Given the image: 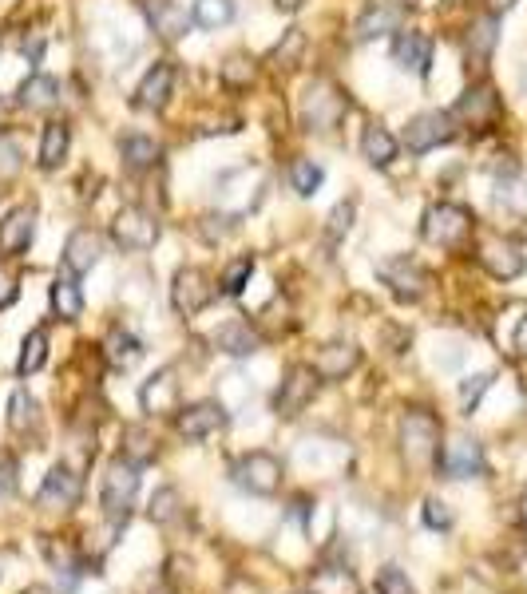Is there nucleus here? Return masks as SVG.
<instances>
[{"label":"nucleus","mask_w":527,"mask_h":594,"mask_svg":"<svg viewBox=\"0 0 527 594\" xmlns=\"http://www.w3.org/2000/svg\"><path fill=\"white\" fill-rule=\"evenodd\" d=\"M401 444H405L409 464L436 460V452H440V424H436V416L424 412V408L405 412V420H401Z\"/></svg>","instance_id":"nucleus-5"},{"label":"nucleus","mask_w":527,"mask_h":594,"mask_svg":"<svg viewBox=\"0 0 527 594\" xmlns=\"http://www.w3.org/2000/svg\"><path fill=\"white\" fill-rule=\"evenodd\" d=\"M373 594H381V591H373Z\"/></svg>","instance_id":"nucleus-55"},{"label":"nucleus","mask_w":527,"mask_h":594,"mask_svg":"<svg viewBox=\"0 0 527 594\" xmlns=\"http://www.w3.org/2000/svg\"><path fill=\"white\" fill-rule=\"evenodd\" d=\"M139 404L147 416H171L179 412V381L171 369H159L143 389H139Z\"/></svg>","instance_id":"nucleus-15"},{"label":"nucleus","mask_w":527,"mask_h":594,"mask_svg":"<svg viewBox=\"0 0 527 594\" xmlns=\"http://www.w3.org/2000/svg\"><path fill=\"white\" fill-rule=\"evenodd\" d=\"M274 4H278V8H282V12H298V8H302V4H306V0H274Z\"/></svg>","instance_id":"nucleus-51"},{"label":"nucleus","mask_w":527,"mask_h":594,"mask_svg":"<svg viewBox=\"0 0 527 594\" xmlns=\"http://www.w3.org/2000/svg\"><path fill=\"white\" fill-rule=\"evenodd\" d=\"M68 147H72V127H68L64 119H52V123L44 127V139H40V167H44V171H56V167L64 163Z\"/></svg>","instance_id":"nucleus-25"},{"label":"nucleus","mask_w":527,"mask_h":594,"mask_svg":"<svg viewBox=\"0 0 527 594\" xmlns=\"http://www.w3.org/2000/svg\"><path fill=\"white\" fill-rule=\"evenodd\" d=\"M100 250H104V238H100L96 230H88V226L72 230L68 242H64V270L76 274V278L88 274V270L100 262Z\"/></svg>","instance_id":"nucleus-14"},{"label":"nucleus","mask_w":527,"mask_h":594,"mask_svg":"<svg viewBox=\"0 0 527 594\" xmlns=\"http://www.w3.org/2000/svg\"><path fill=\"white\" fill-rule=\"evenodd\" d=\"M361 151H365V159H369L373 167H389V163L397 159V139H393L381 123H373V127H365V135H361Z\"/></svg>","instance_id":"nucleus-29"},{"label":"nucleus","mask_w":527,"mask_h":594,"mask_svg":"<svg viewBox=\"0 0 527 594\" xmlns=\"http://www.w3.org/2000/svg\"><path fill=\"white\" fill-rule=\"evenodd\" d=\"M448 139H452V115H444V111H421L405 127V147L413 155H424V151H432V147H440Z\"/></svg>","instance_id":"nucleus-11"},{"label":"nucleus","mask_w":527,"mask_h":594,"mask_svg":"<svg viewBox=\"0 0 527 594\" xmlns=\"http://www.w3.org/2000/svg\"><path fill=\"white\" fill-rule=\"evenodd\" d=\"M32 226H36V210H32V206L8 210L4 222H0V254H4V258L24 254L28 242H32Z\"/></svg>","instance_id":"nucleus-18"},{"label":"nucleus","mask_w":527,"mask_h":594,"mask_svg":"<svg viewBox=\"0 0 527 594\" xmlns=\"http://www.w3.org/2000/svg\"><path fill=\"white\" fill-rule=\"evenodd\" d=\"M310 591L314 594H357V583L345 567H321L310 579Z\"/></svg>","instance_id":"nucleus-34"},{"label":"nucleus","mask_w":527,"mask_h":594,"mask_svg":"<svg viewBox=\"0 0 527 594\" xmlns=\"http://www.w3.org/2000/svg\"><path fill=\"white\" fill-rule=\"evenodd\" d=\"M250 274H254V258H234V262L222 270V282H218V290H222L226 297H238L242 290H246Z\"/></svg>","instance_id":"nucleus-39"},{"label":"nucleus","mask_w":527,"mask_h":594,"mask_svg":"<svg viewBox=\"0 0 527 594\" xmlns=\"http://www.w3.org/2000/svg\"><path fill=\"white\" fill-rule=\"evenodd\" d=\"M171 301H175V309H179L183 317L203 313V309L214 301L211 274H207V270H199V266L179 270V274H175V286H171Z\"/></svg>","instance_id":"nucleus-10"},{"label":"nucleus","mask_w":527,"mask_h":594,"mask_svg":"<svg viewBox=\"0 0 527 594\" xmlns=\"http://www.w3.org/2000/svg\"><path fill=\"white\" fill-rule=\"evenodd\" d=\"M377 591L381 594H413V583L405 579L401 567H381V575H377Z\"/></svg>","instance_id":"nucleus-42"},{"label":"nucleus","mask_w":527,"mask_h":594,"mask_svg":"<svg viewBox=\"0 0 527 594\" xmlns=\"http://www.w3.org/2000/svg\"><path fill=\"white\" fill-rule=\"evenodd\" d=\"M135 495H139V464L131 460H115L104 476V492H100V503H104V515L111 519V527H123L131 519V507H135Z\"/></svg>","instance_id":"nucleus-1"},{"label":"nucleus","mask_w":527,"mask_h":594,"mask_svg":"<svg viewBox=\"0 0 527 594\" xmlns=\"http://www.w3.org/2000/svg\"><path fill=\"white\" fill-rule=\"evenodd\" d=\"M80 492H84L80 476H76L68 464H56V468L44 476L40 503H44V507H56V511H68V507H76V503H80Z\"/></svg>","instance_id":"nucleus-16"},{"label":"nucleus","mask_w":527,"mask_h":594,"mask_svg":"<svg viewBox=\"0 0 527 594\" xmlns=\"http://www.w3.org/2000/svg\"><path fill=\"white\" fill-rule=\"evenodd\" d=\"M175 428H179L183 440H207V436L226 428V408L218 400H199L191 408H179Z\"/></svg>","instance_id":"nucleus-12"},{"label":"nucleus","mask_w":527,"mask_h":594,"mask_svg":"<svg viewBox=\"0 0 527 594\" xmlns=\"http://www.w3.org/2000/svg\"><path fill=\"white\" fill-rule=\"evenodd\" d=\"M218 80H222L226 88H250V80H254V60L242 56V52L226 56L222 68H218Z\"/></svg>","instance_id":"nucleus-36"},{"label":"nucleus","mask_w":527,"mask_h":594,"mask_svg":"<svg viewBox=\"0 0 527 594\" xmlns=\"http://www.w3.org/2000/svg\"><path fill=\"white\" fill-rule=\"evenodd\" d=\"M119 155H123V167H127V171H147V167L159 163L163 147H159L155 139H147V135H127V139L119 143Z\"/></svg>","instance_id":"nucleus-27"},{"label":"nucleus","mask_w":527,"mask_h":594,"mask_svg":"<svg viewBox=\"0 0 527 594\" xmlns=\"http://www.w3.org/2000/svg\"><path fill=\"white\" fill-rule=\"evenodd\" d=\"M512 345H516V353H520V357H527V317L520 321V325H516V337H512Z\"/></svg>","instance_id":"nucleus-48"},{"label":"nucleus","mask_w":527,"mask_h":594,"mask_svg":"<svg viewBox=\"0 0 527 594\" xmlns=\"http://www.w3.org/2000/svg\"><path fill=\"white\" fill-rule=\"evenodd\" d=\"M12 297H16V286H12V278H8V274H0V309H4V305H8Z\"/></svg>","instance_id":"nucleus-49"},{"label":"nucleus","mask_w":527,"mask_h":594,"mask_svg":"<svg viewBox=\"0 0 527 594\" xmlns=\"http://www.w3.org/2000/svg\"><path fill=\"white\" fill-rule=\"evenodd\" d=\"M302 48H306V36H302L298 28H290V32H286V44H278V48H274V60H278V64H286V68H294V60L302 56Z\"/></svg>","instance_id":"nucleus-43"},{"label":"nucleus","mask_w":527,"mask_h":594,"mask_svg":"<svg viewBox=\"0 0 527 594\" xmlns=\"http://www.w3.org/2000/svg\"><path fill=\"white\" fill-rule=\"evenodd\" d=\"M171 88H175V68H171V64H155V68L143 76V84H139V92H135V103H139L143 111H163L167 99H171Z\"/></svg>","instance_id":"nucleus-22"},{"label":"nucleus","mask_w":527,"mask_h":594,"mask_svg":"<svg viewBox=\"0 0 527 594\" xmlns=\"http://www.w3.org/2000/svg\"><path fill=\"white\" fill-rule=\"evenodd\" d=\"M16 492V460L8 452H0V503Z\"/></svg>","instance_id":"nucleus-46"},{"label":"nucleus","mask_w":527,"mask_h":594,"mask_svg":"<svg viewBox=\"0 0 527 594\" xmlns=\"http://www.w3.org/2000/svg\"><path fill=\"white\" fill-rule=\"evenodd\" d=\"M488 385H492V377H488V373H484V377H468V381H464V389H460V400H464V408H468V412L476 408V400L484 396V389H488Z\"/></svg>","instance_id":"nucleus-45"},{"label":"nucleus","mask_w":527,"mask_h":594,"mask_svg":"<svg viewBox=\"0 0 527 594\" xmlns=\"http://www.w3.org/2000/svg\"><path fill=\"white\" fill-rule=\"evenodd\" d=\"M393 60H397V68H405L413 76H424L428 64H432V40L424 32H401L393 40Z\"/></svg>","instance_id":"nucleus-20"},{"label":"nucleus","mask_w":527,"mask_h":594,"mask_svg":"<svg viewBox=\"0 0 527 594\" xmlns=\"http://www.w3.org/2000/svg\"><path fill=\"white\" fill-rule=\"evenodd\" d=\"M143 12H147V24L163 40H179L187 32V12L175 0H143Z\"/></svg>","instance_id":"nucleus-24"},{"label":"nucleus","mask_w":527,"mask_h":594,"mask_svg":"<svg viewBox=\"0 0 527 594\" xmlns=\"http://www.w3.org/2000/svg\"><path fill=\"white\" fill-rule=\"evenodd\" d=\"M147 515H151V523H159V527L179 523V519H183V495L175 492V488H159V492L151 495Z\"/></svg>","instance_id":"nucleus-33"},{"label":"nucleus","mask_w":527,"mask_h":594,"mask_svg":"<svg viewBox=\"0 0 527 594\" xmlns=\"http://www.w3.org/2000/svg\"><path fill=\"white\" fill-rule=\"evenodd\" d=\"M44 361H48V333H44V329H32V333L24 337V345H20L16 373H20V377H28V373H36Z\"/></svg>","instance_id":"nucleus-32"},{"label":"nucleus","mask_w":527,"mask_h":594,"mask_svg":"<svg viewBox=\"0 0 527 594\" xmlns=\"http://www.w3.org/2000/svg\"><path fill=\"white\" fill-rule=\"evenodd\" d=\"M0 107H4V99H0Z\"/></svg>","instance_id":"nucleus-54"},{"label":"nucleus","mask_w":527,"mask_h":594,"mask_svg":"<svg viewBox=\"0 0 527 594\" xmlns=\"http://www.w3.org/2000/svg\"><path fill=\"white\" fill-rule=\"evenodd\" d=\"M436 468L448 480H472L484 472V448L472 436H452L440 452H436Z\"/></svg>","instance_id":"nucleus-8"},{"label":"nucleus","mask_w":527,"mask_h":594,"mask_svg":"<svg viewBox=\"0 0 527 594\" xmlns=\"http://www.w3.org/2000/svg\"><path fill=\"white\" fill-rule=\"evenodd\" d=\"M452 115L464 119L468 127H488V123H496V115H500V99H496L492 88H472V92L460 96Z\"/></svg>","instance_id":"nucleus-21"},{"label":"nucleus","mask_w":527,"mask_h":594,"mask_svg":"<svg viewBox=\"0 0 527 594\" xmlns=\"http://www.w3.org/2000/svg\"><path fill=\"white\" fill-rule=\"evenodd\" d=\"M377 278L401 297V301H417V297H424V290H428V274H424L417 262H409V258H385V262L377 266Z\"/></svg>","instance_id":"nucleus-13"},{"label":"nucleus","mask_w":527,"mask_h":594,"mask_svg":"<svg viewBox=\"0 0 527 594\" xmlns=\"http://www.w3.org/2000/svg\"><path fill=\"white\" fill-rule=\"evenodd\" d=\"M480 266H484L492 278H504V282H508V278L524 274L527 258L512 238H504V234H484V238H480Z\"/></svg>","instance_id":"nucleus-9"},{"label":"nucleus","mask_w":527,"mask_h":594,"mask_svg":"<svg viewBox=\"0 0 527 594\" xmlns=\"http://www.w3.org/2000/svg\"><path fill=\"white\" fill-rule=\"evenodd\" d=\"M36 400L28 396V389H16V393L8 396V428L12 432H28V428H36Z\"/></svg>","instance_id":"nucleus-35"},{"label":"nucleus","mask_w":527,"mask_h":594,"mask_svg":"<svg viewBox=\"0 0 527 594\" xmlns=\"http://www.w3.org/2000/svg\"><path fill=\"white\" fill-rule=\"evenodd\" d=\"M24 594H52V591H48V587H28Z\"/></svg>","instance_id":"nucleus-52"},{"label":"nucleus","mask_w":527,"mask_h":594,"mask_svg":"<svg viewBox=\"0 0 527 594\" xmlns=\"http://www.w3.org/2000/svg\"><path fill=\"white\" fill-rule=\"evenodd\" d=\"M52 309H56V317H64V321H76V317L84 313V294H80V286H76V274H60V278L52 282Z\"/></svg>","instance_id":"nucleus-28"},{"label":"nucleus","mask_w":527,"mask_h":594,"mask_svg":"<svg viewBox=\"0 0 527 594\" xmlns=\"http://www.w3.org/2000/svg\"><path fill=\"white\" fill-rule=\"evenodd\" d=\"M321 179H325V171L317 167L314 159H298L294 167H290V183H294V191L298 195H317V187H321Z\"/></svg>","instance_id":"nucleus-40"},{"label":"nucleus","mask_w":527,"mask_h":594,"mask_svg":"<svg viewBox=\"0 0 527 594\" xmlns=\"http://www.w3.org/2000/svg\"><path fill=\"white\" fill-rule=\"evenodd\" d=\"M349 222H353V202H341V206L329 214V234L337 238L341 230H349Z\"/></svg>","instance_id":"nucleus-47"},{"label":"nucleus","mask_w":527,"mask_h":594,"mask_svg":"<svg viewBox=\"0 0 527 594\" xmlns=\"http://www.w3.org/2000/svg\"><path fill=\"white\" fill-rule=\"evenodd\" d=\"M214 345H218L222 353H230V357H250V353H258L262 337L254 333V325H250V321H238V317H234V321L218 325Z\"/></svg>","instance_id":"nucleus-23"},{"label":"nucleus","mask_w":527,"mask_h":594,"mask_svg":"<svg viewBox=\"0 0 527 594\" xmlns=\"http://www.w3.org/2000/svg\"><path fill=\"white\" fill-rule=\"evenodd\" d=\"M104 349H107V361H111L115 369H131V365L143 357V345H139V337H131V333H127V329H119V325L107 333Z\"/></svg>","instance_id":"nucleus-30"},{"label":"nucleus","mask_w":527,"mask_h":594,"mask_svg":"<svg viewBox=\"0 0 527 594\" xmlns=\"http://www.w3.org/2000/svg\"><path fill=\"white\" fill-rule=\"evenodd\" d=\"M123 460H131V464H147V460H155V436L143 428V424H127L123 428Z\"/></svg>","instance_id":"nucleus-31"},{"label":"nucleus","mask_w":527,"mask_h":594,"mask_svg":"<svg viewBox=\"0 0 527 594\" xmlns=\"http://www.w3.org/2000/svg\"><path fill=\"white\" fill-rule=\"evenodd\" d=\"M421 230L432 246H460V242L472 234V214H468L464 206L440 202V206H428Z\"/></svg>","instance_id":"nucleus-6"},{"label":"nucleus","mask_w":527,"mask_h":594,"mask_svg":"<svg viewBox=\"0 0 527 594\" xmlns=\"http://www.w3.org/2000/svg\"><path fill=\"white\" fill-rule=\"evenodd\" d=\"M345 111H349V99L337 92L333 80H314V84L306 88V99H302V123H306L310 131L329 135V131L341 123Z\"/></svg>","instance_id":"nucleus-2"},{"label":"nucleus","mask_w":527,"mask_h":594,"mask_svg":"<svg viewBox=\"0 0 527 594\" xmlns=\"http://www.w3.org/2000/svg\"><path fill=\"white\" fill-rule=\"evenodd\" d=\"M424 523H428L432 531H448V527H452V511H448V503L428 499V503H424Z\"/></svg>","instance_id":"nucleus-44"},{"label":"nucleus","mask_w":527,"mask_h":594,"mask_svg":"<svg viewBox=\"0 0 527 594\" xmlns=\"http://www.w3.org/2000/svg\"><path fill=\"white\" fill-rule=\"evenodd\" d=\"M496 48V16H484L468 28V52L472 56H488Z\"/></svg>","instance_id":"nucleus-41"},{"label":"nucleus","mask_w":527,"mask_h":594,"mask_svg":"<svg viewBox=\"0 0 527 594\" xmlns=\"http://www.w3.org/2000/svg\"><path fill=\"white\" fill-rule=\"evenodd\" d=\"M357 365H361V349H357V345H345V341L325 345L314 357V369L321 381H345Z\"/></svg>","instance_id":"nucleus-19"},{"label":"nucleus","mask_w":527,"mask_h":594,"mask_svg":"<svg viewBox=\"0 0 527 594\" xmlns=\"http://www.w3.org/2000/svg\"><path fill=\"white\" fill-rule=\"evenodd\" d=\"M512 4H516V0H488V12H492V16H500V12H508Z\"/></svg>","instance_id":"nucleus-50"},{"label":"nucleus","mask_w":527,"mask_h":594,"mask_svg":"<svg viewBox=\"0 0 527 594\" xmlns=\"http://www.w3.org/2000/svg\"><path fill=\"white\" fill-rule=\"evenodd\" d=\"M496 202H500L508 214L527 218V179H524V175H512V179H504V183H500V191H496Z\"/></svg>","instance_id":"nucleus-38"},{"label":"nucleus","mask_w":527,"mask_h":594,"mask_svg":"<svg viewBox=\"0 0 527 594\" xmlns=\"http://www.w3.org/2000/svg\"><path fill=\"white\" fill-rule=\"evenodd\" d=\"M524 519H527V499H524Z\"/></svg>","instance_id":"nucleus-53"},{"label":"nucleus","mask_w":527,"mask_h":594,"mask_svg":"<svg viewBox=\"0 0 527 594\" xmlns=\"http://www.w3.org/2000/svg\"><path fill=\"white\" fill-rule=\"evenodd\" d=\"M16 99L28 111H52L60 103V80H52V76H28L20 84V96Z\"/></svg>","instance_id":"nucleus-26"},{"label":"nucleus","mask_w":527,"mask_h":594,"mask_svg":"<svg viewBox=\"0 0 527 594\" xmlns=\"http://www.w3.org/2000/svg\"><path fill=\"white\" fill-rule=\"evenodd\" d=\"M234 20V0H195V24L199 28H222Z\"/></svg>","instance_id":"nucleus-37"},{"label":"nucleus","mask_w":527,"mask_h":594,"mask_svg":"<svg viewBox=\"0 0 527 594\" xmlns=\"http://www.w3.org/2000/svg\"><path fill=\"white\" fill-rule=\"evenodd\" d=\"M230 480L250 495H274L282 488V464L270 452H250V456L234 460Z\"/></svg>","instance_id":"nucleus-4"},{"label":"nucleus","mask_w":527,"mask_h":594,"mask_svg":"<svg viewBox=\"0 0 527 594\" xmlns=\"http://www.w3.org/2000/svg\"><path fill=\"white\" fill-rule=\"evenodd\" d=\"M111 238L123 246V250H151L159 242V222L155 214H147L143 206H123L111 222Z\"/></svg>","instance_id":"nucleus-7"},{"label":"nucleus","mask_w":527,"mask_h":594,"mask_svg":"<svg viewBox=\"0 0 527 594\" xmlns=\"http://www.w3.org/2000/svg\"><path fill=\"white\" fill-rule=\"evenodd\" d=\"M317 385H321V377H317L314 365H290L286 377H282V385H278V396H274V412L286 416V420L302 416L314 404Z\"/></svg>","instance_id":"nucleus-3"},{"label":"nucleus","mask_w":527,"mask_h":594,"mask_svg":"<svg viewBox=\"0 0 527 594\" xmlns=\"http://www.w3.org/2000/svg\"><path fill=\"white\" fill-rule=\"evenodd\" d=\"M405 24V4H393V0H377L361 12L357 20V40H377V36H389Z\"/></svg>","instance_id":"nucleus-17"}]
</instances>
